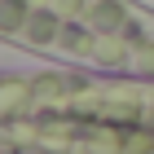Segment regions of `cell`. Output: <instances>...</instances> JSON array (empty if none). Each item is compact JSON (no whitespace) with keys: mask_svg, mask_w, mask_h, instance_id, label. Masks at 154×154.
<instances>
[{"mask_svg":"<svg viewBox=\"0 0 154 154\" xmlns=\"http://www.w3.org/2000/svg\"><path fill=\"white\" fill-rule=\"evenodd\" d=\"M0 141L31 154H154V79L88 66L0 75Z\"/></svg>","mask_w":154,"mask_h":154,"instance_id":"1","label":"cell"},{"mask_svg":"<svg viewBox=\"0 0 154 154\" xmlns=\"http://www.w3.org/2000/svg\"><path fill=\"white\" fill-rule=\"evenodd\" d=\"M0 154H31V150H18V145H9V141H0Z\"/></svg>","mask_w":154,"mask_h":154,"instance_id":"2","label":"cell"}]
</instances>
